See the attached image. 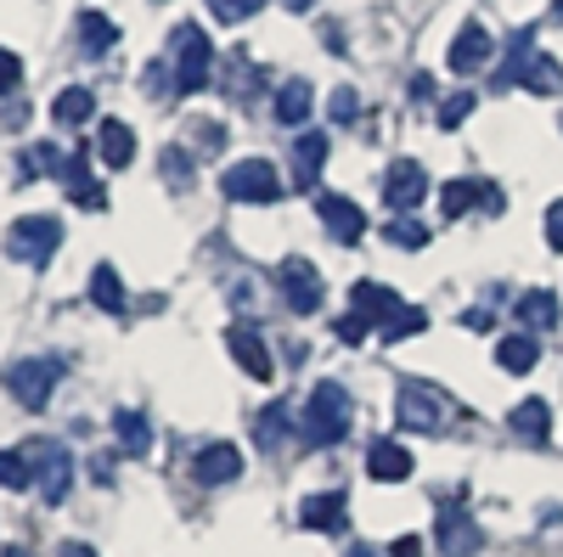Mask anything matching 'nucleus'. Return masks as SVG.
<instances>
[{
	"instance_id": "obj_1",
	"label": "nucleus",
	"mask_w": 563,
	"mask_h": 557,
	"mask_svg": "<svg viewBox=\"0 0 563 557\" xmlns=\"http://www.w3.org/2000/svg\"><path fill=\"white\" fill-rule=\"evenodd\" d=\"M63 360L57 355H29V360H12L7 366V389H12V400L23 405V411H45L52 405V394H57V383H63Z\"/></svg>"
},
{
	"instance_id": "obj_2",
	"label": "nucleus",
	"mask_w": 563,
	"mask_h": 557,
	"mask_svg": "<svg viewBox=\"0 0 563 557\" xmlns=\"http://www.w3.org/2000/svg\"><path fill=\"white\" fill-rule=\"evenodd\" d=\"M350 416H355V405H350L344 383H316V394L305 405V439L310 445H339L350 434Z\"/></svg>"
},
{
	"instance_id": "obj_3",
	"label": "nucleus",
	"mask_w": 563,
	"mask_h": 557,
	"mask_svg": "<svg viewBox=\"0 0 563 557\" xmlns=\"http://www.w3.org/2000/svg\"><path fill=\"white\" fill-rule=\"evenodd\" d=\"M395 411H400V428H417V434H445V423H451V394H440L434 383H422V378H406L400 383V400H395Z\"/></svg>"
},
{
	"instance_id": "obj_4",
	"label": "nucleus",
	"mask_w": 563,
	"mask_h": 557,
	"mask_svg": "<svg viewBox=\"0 0 563 557\" xmlns=\"http://www.w3.org/2000/svg\"><path fill=\"white\" fill-rule=\"evenodd\" d=\"M220 192H225L231 203L265 209V203H276V192H282V175H276L271 158H238V164L220 175Z\"/></svg>"
},
{
	"instance_id": "obj_5",
	"label": "nucleus",
	"mask_w": 563,
	"mask_h": 557,
	"mask_svg": "<svg viewBox=\"0 0 563 557\" xmlns=\"http://www.w3.org/2000/svg\"><path fill=\"white\" fill-rule=\"evenodd\" d=\"M169 52H175V90H180V97H192V90H203V85H209L214 45H209V34H203V29L180 23V29H175V40H169Z\"/></svg>"
},
{
	"instance_id": "obj_6",
	"label": "nucleus",
	"mask_w": 563,
	"mask_h": 557,
	"mask_svg": "<svg viewBox=\"0 0 563 557\" xmlns=\"http://www.w3.org/2000/svg\"><path fill=\"white\" fill-rule=\"evenodd\" d=\"M63 248V220L57 214H23L7 225V254L23 265H45Z\"/></svg>"
},
{
	"instance_id": "obj_7",
	"label": "nucleus",
	"mask_w": 563,
	"mask_h": 557,
	"mask_svg": "<svg viewBox=\"0 0 563 557\" xmlns=\"http://www.w3.org/2000/svg\"><path fill=\"white\" fill-rule=\"evenodd\" d=\"M29 456H34V484H40V501H45V506H63V501H68V490H74V456H68V445L45 439V445H34Z\"/></svg>"
},
{
	"instance_id": "obj_8",
	"label": "nucleus",
	"mask_w": 563,
	"mask_h": 557,
	"mask_svg": "<svg viewBox=\"0 0 563 557\" xmlns=\"http://www.w3.org/2000/svg\"><path fill=\"white\" fill-rule=\"evenodd\" d=\"M276 288H282V299H288L294 315H316V310H321V276H316V265H310L305 254H288V259H282Z\"/></svg>"
},
{
	"instance_id": "obj_9",
	"label": "nucleus",
	"mask_w": 563,
	"mask_h": 557,
	"mask_svg": "<svg viewBox=\"0 0 563 557\" xmlns=\"http://www.w3.org/2000/svg\"><path fill=\"white\" fill-rule=\"evenodd\" d=\"M316 214H321L327 231H333L339 248H355V243L366 237V214H361V203H350L344 192H321V198H316Z\"/></svg>"
},
{
	"instance_id": "obj_10",
	"label": "nucleus",
	"mask_w": 563,
	"mask_h": 557,
	"mask_svg": "<svg viewBox=\"0 0 563 557\" xmlns=\"http://www.w3.org/2000/svg\"><path fill=\"white\" fill-rule=\"evenodd\" d=\"M422 198H429V175H422V164L417 158H395L389 175H384V203L395 214H411Z\"/></svg>"
},
{
	"instance_id": "obj_11",
	"label": "nucleus",
	"mask_w": 563,
	"mask_h": 557,
	"mask_svg": "<svg viewBox=\"0 0 563 557\" xmlns=\"http://www.w3.org/2000/svg\"><path fill=\"white\" fill-rule=\"evenodd\" d=\"M490 52H496L490 29H485V23H462V34L451 40V74H456V79H467V74L490 68Z\"/></svg>"
},
{
	"instance_id": "obj_12",
	"label": "nucleus",
	"mask_w": 563,
	"mask_h": 557,
	"mask_svg": "<svg viewBox=\"0 0 563 557\" xmlns=\"http://www.w3.org/2000/svg\"><path fill=\"white\" fill-rule=\"evenodd\" d=\"M192 479L198 484H231V479H243V450L231 445V439H214L192 456Z\"/></svg>"
},
{
	"instance_id": "obj_13",
	"label": "nucleus",
	"mask_w": 563,
	"mask_h": 557,
	"mask_svg": "<svg viewBox=\"0 0 563 557\" xmlns=\"http://www.w3.org/2000/svg\"><path fill=\"white\" fill-rule=\"evenodd\" d=\"M485 209V214H501V192L496 186H485V180H445L440 186V209L456 220V214H467V209Z\"/></svg>"
},
{
	"instance_id": "obj_14",
	"label": "nucleus",
	"mask_w": 563,
	"mask_h": 557,
	"mask_svg": "<svg viewBox=\"0 0 563 557\" xmlns=\"http://www.w3.org/2000/svg\"><path fill=\"white\" fill-rule=\"evenodd\" d=\"M299 519H305V530H316V535H344V530H350V501H344V490L310 495V501L299 506Z\"/></svg>"
},
{
	"instance_id": "obj_15",
	"label": "nucleus",
	"mask_w": 563,
	"mask_h": 557,
	"mask_svg": "<svg viewBox=\"0 0 563 557\" xmlns=\"http://www.w3.org/2000/svg\"><path fill=\"white\" fill-rule=\"evenodd\" d=\"M225 349H231V360H238L254 383H271L276 366H271V349H265V338H260L254 327H231V333H225Z\"/></svg>"
},
{
	"instance_id": "obj_16",
	"label": "nucleus",
	"mask_w": 563,
	"mask_h": 557,
	"mask_svg": "<svg viewBox=\"0 0 563 557\" xmlns=\"http://www.w3.org/2000/svg\"><path fill=\"white\" fill-rule=\"evenodd\" d=\"M57 180L68 186V198H74L79 209H108V192H102V180H90V158L68 153V158H63V175H57Z\"/></svg>"
},
{
	"instance_id": "obj_17",
	"label": "nucleus",
	"mask_w": 563,
	"mask_h": 557,
	"mask_svg": "<svg viewBox=\"0 0 563 557\" xmlns=\"http://www.w3.org/2000/svg\"><path fill=\"white\" fill-rule=\"evenodd\" d=\"M366 474L378 479V484H400V479L411 474V450H406L400 439H372V450H366Z\"/></svg>"
},
{
	"instance_id": "obj_18",
	"label": "nucleus",
	"mask_w": 563,
	"mask_h": 557,
	"mask_svg": "<svg viewBox=\"0 0 563 557\" xmlns=\"http://www.w3.org/2000/svg\"><path fill=\"white\" fill-rule=\"evenodd\" d=\"M507 428L519 434V439H530V445H541L547 434H552V405L541 400V394H530V400H519L507 411Z\"/></svg>"
},
{
	"instance_id": "obj_19",
	"label": "nucleus",
	"mask_w": 563,
	"mask_h": 557,
	"mask_svg": "<svg viewBox=\"0 0 563 557\" xmlns=\"http://www.w3.org/2000/svg\"><path fill=\"white\" fill-rule=\"evenodd\" d=\"M97 158H102L108 169H130V164H135V130L119 124V119H102V130H97Z\"/></svg>"
},
{
	"instance_id": "obj_20",
	"label": "nucleus",
	"mask_w": 563,
	"mask_h": 557,
	"mask_svg": "<svg viewBox=\"0 0 563 557\" xmlns=\"http://www.w3.org/2000/svg\"><path fill=\"white\" fill-rule=\"evenodd\" d=\"M479 546H485V530L467 519V513H445L440 519V552L445 557H474Z\"/></svg>"
},
{
	"instance_id": "obj_21",
	"label": "nucleus",
	"mask_w": 563,
	"mask_h": 557,
	"mask_svg": "<svg viewBox=\"0 0 563 557\" xmlns=\"http://www.w3.org/2000/svg\"><path fill=\"white\" fill-rule=\"evenodd\" d=\"M350 304H355V315H361V321H372V327H384V321L400 310V293H395V288H384V282H355Z\"/></svg>"
},
{
	"instance_id": "obj_22",
	"label": "nucleus",
	"mask_w": 563,
	"mask_h": 557,
	"mask_svg": "<svg viewBox=\"0 0 563 557\" xmlns=\"http://www.w3.org/2000/svg\"><path fill=\"white\" fill-rule=\"evenodd\" d=\"M271 108H276V124H305L310 108H316V85L310 79H288V85L276 90Z\"/></svg>"
},
{
	"instance_id": "obj_23",
	"label": "nucleus",
	"mask_w": 563,
	"mask_h": 557,
	"mask_svg": "<svg viewBox=\"0 0 563 557\" xmlns=\"http://www.w3.org/2000/svg\"><path fill=\"white\" fill-rule=\"evenodd\" d=\"M113 434H119L124 456H147L153 450V423L141 411H113Z\"/></svg>"
},
{
	"instance_id": "obj_24",
	"label": "nucleus",
	"mask_w": 563,
	"mask_h": 557,
	"mask_svg": "<svg viewBox=\"0 0 563 557\" xmlns=\"http://www.w3.org/2000/svg\"><path fill=\"white\" fill-rule=\"evenodd\" d=\"M321 164H327V135H321V130H305L299 147H294V180H299V186H316Z\"/></svg>"
},
{
	"instance_id": "obj_25",
	"label": "nucleus",
	"mask_w": 563,
	"mask_h": 557,
	"mask_svg": "<svg viewBox=\"0 0 563 557\" xmlns=\"http://www.w3.org/2000/svg\"><path fill=\"white\" fill-rule=\"evenodd\" d=\"M79 45H85L90 57L113 52V45H119V29H113V18H108V12H79Z\"/></svg>"
},
{
	"instance_id": "obj_26",
	"label": "nucleus",
	"mask_w": 563,
	"mask_h": 557,
	"mask_svg": "<svg viewBox=\"0 0 563 557\" xmlns=\"http://www.w3.org/2000/svg\"><path fill=\"white\" fill-rule=\"evenodd\" d=\"M90 304L108 310V315L124 310V282H119V270H113V265H97V270H90Z\"/></svg>"
},
{
	"instance_id": "obj_27",
	"label": "nucleus",
	"mask_w": 563,
	"mask_h": 557,
	"mask_svg": "<svg viewBox=\"0 0 563 557\" xmlns=\"http://www.w3.org/2000/svg\"><path fill=\"white\" fill-rule=\"evenodd\" d=\"M422 327H429V310H417V304H400L384 327H378V344H406V338H417Z\"/></svg>"
},
{
	"instance_id": "obj_28",
	"label": "nucleus",
	"mask_w": 563,
	"mask_h": 557,
	"mask_svg": "<svg viewBox=\"0 0 563 557\" xmlns=\"http://www.w3.org/2000/svg\"><path fill=\"white\" fill-rule=\"evenodd\" d=\"M536 355H541V344H536L530 333H512V338L496 344V366H501V371H530Z\"/></svg>"
},
{
	"instance_id": "obj_29",
	"label": "nucleus",
	"mask_w": 563,
	"mask_h": 557,
	"mask_svg": "<svg viewBox=\"0 0 563 557\" xmlns=\"http://www.w3.org/2000/svg\"><path fill=\"white\" fill-rule=\"evenodd\" d=\"M519 321L536 333V327H552L558 321V293H547V288H530L525 299H519Z\"/></svg>"
},
{
	"instance_id": "obj_30",
	"label": "nucleus",
	"mask_w": 563,
	"mask_h": 557,
	"mask_svg": "<svg viewBox=\"0 0 563 557\" xmlns=\"http://www.w3.org/2000/svg\"><path fill=\"white\" fill-rule=\"evenodd\" d=\"M52 113H57L63 124H85L90 113H97V97H90V90H85V85H68V90H63V97L52 102Z\"/></svg>"
},
{
	"instance_id": "obj_31",
	"label": "nucleus",
	"mask_w": 563,
	"mask_h": 557,
	"mask_svg": "<svg viewBox=\"0 0 563 557\" xmlns=\"http://www.w3.org/2000/svg\"><path fill=\"white\" fill-rule=\"evenodd\" d=\"M519 85H530L536 97H558V90H563L558 57H530V68H525V79H519Z\"/></svg>"
},
{
	"instance_id": "obj_32",
	"label": "nucleus",
	"mask_w": 563,
	"mask_h": 557,
	"mask_svg": "<svg viewBox=\"0 0 563 557\" xmlns=\"http://www.w3.org/2000/svg\"><path fill=\"white\" fill-rule=\"evenodd\" d=\"M384 243H395V248H429V225L411 220V214H395L384 225Z\"/></svg>"
},
{
	"instance_id": "obj_33",
	"label": "nucleus",
	"mask_w": 563,
	"mask_h": 557,
	"mask_svg": "<svg viewBox=\"0 0 563 557\" xmlns=\"http://www.w3.org/2000/svg\"><path fill=\"white\" fill-rule=\"evenodd\" d=\"M282 439H288V405H265L260 411V445L276 450Z\"/></svg>"
},
{
	"instance_id": "obj_34",
	"label": "nucleus",
	"mask_w": 563,
	"mask_h": 557,
	"mask_svg": "<svg viewBox=\"0 0 563 557\" xmlns=\"http://www.w3.org/2000/svg\"><path fill=\"white\" fill-rule=\"evenodd\" d=\"M0 484H7V490H29V484H34L23 450H0Z\"/></svg>"
},
{
	"instance_id": "obj_35",
	"label": "nucleus",
	"mask_w": 563,
	"mask_h": 557,
	"mask_svg": "<svg viewBox=\"0 0 563 557\" xmlns=\"http://www.w3.org/2000/svg\"><path fill=\"white\" fill-rule=\"evenodd\" d=\"M479 108V97H474V90H456V97H445L440 102V130H456L467 113H474Z\"/></svg>"
},
{
	"instance_id": "obj_36",
	"label": "nucleus",
	"mask_w": 563,
	"mask_h": 557,
	"mask_svg": "<svg viewBox=\"0 0 563 557\" xmlns=\"http://www.w3.org/2000/svg\"><path fill=\"white\" fill-rule=\"evenodd\" d=\"M265 7V0H209V12L220 18V23H243V18H254Z\"/></svg>"
},
{
	"instance_id": "obj_37",
	"label": "nucleus",
	"mask_w": 563,
	"mask_h": 557,
	"mask_svg": "<svg viewBox=\"0 0 563 557\" xmlns=\"http://www.w3.org/2000/svg\"><path fill=\"white\" fill-rule=\"evenodd\" d=\"M327 108H333V124H355V113H361V97L350 85H339L333 97H327Z\"/></svg>"
},
{
	"instance_id": "obj_38",
	"label": "nucleus",
	"mask_w": 563,
	"mask_h": 557,
	"mask_svg": "<svg viewBox=\"0 0 563 557\" xmlns=\"http://www.w3.org/2000/svg\"><path fill=\"white\" fill-rule=\"evenodd\" d=\"M18 79H23L18 52H0V97H7V90H18Z\"/></svg>"
},
{
	"instance_id": "obj_39",
	"label": "nucleus",
	"mask_w": 563,
	"mask_h": 557,
	"mask_svg": "<svg viewBox=\"0 0 563 557\" xmlns=\"http://www.w3.org/2000/svg\"><path fill=\"white\" fill-rule=\"evenodd\" d=\"M366 333H372V321H361V315H355V310H350V315H344V321H339V338H344V344H361V338H366Z\"/></svg>"
},
{
	"instance_id": "obj_40",
	"label": "nucleus",
	"mask_w": 563,
	"mask_h": 557,
	"mask_svg": "<svg viewBox=\"0 0 563 557\" xmlns=\"http://www.w3.org/2000/svg\"><path fill=\"white\" fill-rule=\"evenodd\" d=\"M547 243H552V248H563V203H552V209H547Z\"/></svg>"
},
{
	"instance_id": "obj_41",
	"label": "nucleus",
	"mask_w": 563,
	"mask_h": 557,
	"mask_svg": "<svg viewBox=\"0 0 563 557\" xmlns=\"http://www.w3.org/2000/svg\"><path fill=\"white\" fill-rule=\"evenodd\" d=\"M164 169H169V180H180V186H186V153H180V147H169V153H164Z\"/></svg>"
},
{
	"instance_id": "obj_42",
	"label": "nucleus",
	"mask_w": 563,
	"mask_h": 557,
	"mask_svg": "<svg viewBox=\"0 0 563 557\" xmlns=\"http://www.w3.org/2000/svg\"><path fill=\"white\" fill-rule=\"evenodd\" d=\"M384 557H422V541H417V535H400V541H395Z\"/></svg>"
},
{
	"instance_id": "obj_43",
	"label": "nucleus",
	"mask_w": 563,
	"mask_h": 557,
	"mask_svg": "<svg viewBox=\"0 0 563 557\" xmlns=\"http://www.w3.org/2000/svg\"><path fill=\"white\" fill-rule=\"evenodd\" d=\"M411 97H417V102H422V97H434V79H429V74H417V79H411Z\"/></svg>"
},
{
	"instance_id": "obj_44",
	"label": "nucleus",
	"mask_w": 563,
	"mask_h": 557,
	"mask_svg": "<svg viewBox=\"0 0 563 557\" xmlns=\"http://www.w3.org/2000/svg\"><path fill=\"white\" fill-rule=\"evenodd\" d=\"M57 557H97V552H90V546H85V541H68V546H63V552H57Z\"/></svg>"
},
{
	"instance_id": "obj_45",
	"label": "nucleus",
	"mask_w": 563,
	"mask_h": 557,
	"mask_svg": "<svg viewBox=\"0 0 563 557\" xmlns=\"http://www.w3.org/2000/svg\"><path fill=\"white\" fill-rule=\"evenodd\" d=\"M344 557H384V552H372V546H350Z\"/></svg>"
},
{
	"instance_id": "obj_46",
	"label": "nucleus",
	"mask_w": 563,
	"mask_h": 557,
	"mask_svg": "<svg viewBox=\"0 0 563 557\" xmlns=\"http://www.w3.org/2000/svg\"><path fill=\"white\" fill-rule=\"evenodd\" d=\"M316 7V0H288V12H310Z\"/></svg>"
},
{
	"instance_id": "obj_47",
	"label": "nucleus",
	"mask_w": 563,
	"mask_h": 557,
	"mask_svg": "<svg viewBox=\"0 0 563 557\" xmlns=\"http://www.w3.org/2000/svg\"><path fill=\"white\" fill-rule=\"evenodd\" d=\"M0 557H34V552H23V546H7V552H0Z\"/></svg>"
},
{
	"instance_id": "obj_48",
	"label": "nucleus",
	"mask_w": 563,
	"mask_h": 557,
	"mask_svg": "<svg viewBox=\"0 0 563 557\" xmlns=\"http://www.w3.org/2000/svg\"><path fill=\"white\" fill-rule=\"evenodd\" d=\"M552 18H558V23H563V0H552Z\"/></svg>"
}]
</instances>
